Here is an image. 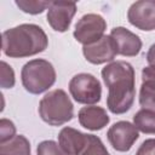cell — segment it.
I'll list each match as a JSON object with an SVG mask.
<instances>
[{
	"instance_id": "cell-11",
	"label": "cell",
	"mask_w": 155,
	"mask_h": 155,
	"mask_svg": "<svg viewBox=\"0 0 155 155\" xmlns=\"http://www.w3.org/2000/svg\"><path fill=\"white\" fill-rule=\"evenodd\" d=\"M110 36L116 44L117 53L124 57H134L142 50L140 38L125 27L113 28L110 31Z\"/></svg>"
},
{
	"instance_id": "cell-1",
	"label": "cell",
	"mask_w": 155,
	"mask_h": 155,
	"mask_svg": "<svg viewBox=\"0 0 155 155\" xmlns=\"http://www.w3.org/2000/svg\"><path fill=\"white\" fill-rule=\"evenodd\" d=\"M101 74L108 87L107 107L109 111L116 115L128 111L136 97V78L132 64L125 61L110 62Z\"/></svg>"
},
{
	"instance_id": "cell-9",
	"label": "cell",
	"mask_w": 155,
	"mask_h": 155,
	"mask_svg": "<svg viewBox=\"0 0 155 155\" xmlns=\"http://www.w3.org/2000/svg\"><path fill=\"white\" fill-rule=\"evenodd\" d=\"M76 13V4L70 1H51L47 10V22L56 31L64 33L70 28Z\"/></svg>"
},
{
	"instance_id": "cell-17",
	"label": "cell",
	"mask_w": 155,
	"mask_h": 155,
	"mask_svg": "<svg viewBox=\"0 0 155 155\" xmlns=\"http://www.w3.org/2000/svg\"><path fill=\"white\" fill-rule=\"evenodd\" d=\"M16 5L25 13L39 15L45 10H48L51 1H39V0H16Z\"/></svg>"
},
{
	"instance_id": "cell-22",
	"label": "cell",
	"mask_w": 155,
	"mask_h": 155,
	"mask_svg": "<svg viewBox=\"0 0 155 155\" xmlns=\"http://www.w3.org/2000/svg\"><path fill=\"white\" fill-rule=\"evenodd\" d=\"M136 155H155V138L145 139L139 145Z\"/></svg>"
},
{
	"instance_id": "cell-14",
	"label": "cell",
	"mask_w": 155,
	"mask_h": 155,
	"mask_svg": "<svg viewBox=\"0 0 155 155\" xmlns=\"http://www.w3.org/2000/svg\"><path fill=\"white\" fill-rule=\"evenodd\" d=\"M139 104L143 108L155 110V65L144 67L142 70Z\"/></svg>"
},
{
	"instance_id": "cell-18",
	"label": "cell",
	"mask_w": 155,
	"mask_h": 155,
	"mask_svg": "<svg viewBox=\"0 0 155 155\" xmlns=\"http://www.w3.org/2000/svg\"><path fill=\"white\" fill-rule=\"evenodd\" d=\"M81 155H110V154L99 137L94 134H88L87 145L85 147Z\"/></svg>"
},
{
	"instance_id": "cell-21",
	"label": "cell",
	"mask_w": 155,
	"mask_h": 155,
	"mask_svg": "<svg viewBox=\"0 0 155 155\" xmlns=\"http://www.w3.org/2000/svg\"><path fill=\"white\" fill-rule=\"evenodd\" d=\"M15 136H16V126H15V124L8 119L2 117L0 120V144L6 143L7 140L13 138Z\"/></svg>"
},
{
	"instance_id": "cell-2",
	"label": "cell",
	"mask_w": 155,
	"mask_h": 155,
	"mask_svg": "<svg viewBox=\"0 0 155 155\" xmlns=\"http://www.w3.org/2000/svg\"><path fill=\"white\" fill-rule=\"evenodd\" d=\"M48 46V38L36 24L24 23L2 33V52L11 58H24L44 52Z\"/></svg>"
},
{
	"instance_id": "cell-7",
	"label": "cell",
	"mask_w": 155,
	"mask_h": 155,
	"mask_svg": "<svg viewBox=\"0 0 155 155\" xmlns=\"http://www.w3.org/2000/svg\"><path fill=\"white\" fill-rule=\"evenodd\" d=\"M110 145L116 151H128L139 137L138 130L130 121H117L107 132Z\"/></svg>"
},
{
	"instance_id": "cell-20",
	"label": "cell",
	"mask_w": 155,
	"mask_h": 155,
	"mask_svg": "<svg viewBox=\"0 0 155 155\" xmlns=\"http://www.w3.org/2000/svg\"><path fill=\"white\" fill-rule=\"evenodd\" d=\"M16 79H15V71L10 64H7L5 61L1 62V79L0 84L2 88H12L15 86Z\"/></svg>"
},
{
	"instance_id": "cell-16",
	"label": "cell",
	"mask_w": 155,
	"mask_h": 155,
	"mask_svg": "<svg viewBox=\"0 0 155 155\" xmlns=\"http://www.w3.org/2000/svg\"><path fill=\"white\" fill-rule=\"evenodd\" d=\"M133 125L136 128L147 134H155V110L143 108L133 116Z\"/></svg>"
},
{
	"instance_id": "cell-15",
	"label": "cell",
	"mask_w": 155,
	"mask_h": 155,
	"mask_svg": "<svg viewBox=\"0 0 155 155\" xmlns=\"http://www.w3.org/2000/svg\"><path fill=\"white\" fill-rule=\"evenodd\" d=\"M0 155H30V143L23 134H16L4 144H0Z\"/></svg>"
},
{
	"instance_id": "cell-23",
	"label": "cell",
	"mask_w": 155,
	"mask_h": 155,
	"mask_svg": "<svg viewBox=\"0 0 155 155\" xmlns=\"http://www.w3.org/2000/svg\"><path fill=\"white\" fill-rule=\"evenodd\" d=\"M147 61L149 65H155V44H153L147 52Z\"/></svg>"
},
{
	"instance_id": "cell-6",
	"label": "cell",
	"mask_w": 155,
	"mask_h": 155,
	"mask_svg": "<svg viewBox=\"0 0 155 155\" xmlns=\"http://www.w3.org/2000/svg\"><path fill=\"white\" fill-rule=\"evenodd\" d=\"M105 29L107 22L101 15L87 13L84 15L75 24L74 38L84 46L91 45L104 36Z\"/></svg>"
},
{
	"instance_id": "cell-19",
	"label": "cell",
	"mask_w": 155,
	"mask_h": 155,
	"mask_svg": "<svg viewBox=\"0 0 155 155\" xmlns=\"http://www.w3.org/2000/svg\"><path fill=\"white\" fill-rule=\"evenodd\" d=\"M36 155H67L54 140H42L36 148Z\"/></svg>"
},
{
	"instance_id": "cell-10",
	"label": "cell",
	"mask_w": 155,
	"mask_h": 155,
	"mask_svg": "<svg viewBox=\"0 0 155 155\" xmlns=\"http://www.w3.org/2000/svg\"><path fill=\"white\" fill-rule=\"evenodd\" d=\"M82 53L87 62L97 65L111 62L116 57V54H119L116 44L110 35H104L98 41L84 46Z\"/></svg>"
},
{
	"instance_id": "cell-12",
	"label": "cell",
	"mask_w": 155,
	"mask_h": 155,
	"mask_svg": "<svg viewBox=\"0 0 155 155\" xmlns=\"http://www.w3.org/2000/svg\"><path fill=\"white\" fill-rule=\"evenodd\" d=\"M88 134L73 127H63L58 134V144L67 155H81L87 145Z\"/></svg>"
},
{
	"instance_id": "cell-13",
	"label": "cell",
	"mask_w": 155,
	"mask_h": 155,
	"mask_svg": "<svg viewBox=\"0 0 155 155\" xmlns=\"http://www.w3.org/2000/svg\"><path fill=\"white\" fill-rule=\"evenodd\" d=\"M78 119H79V124L90 131H99L104 128L110 121L107 110L97 105L82 107L79 110Z\"/></svg>"
},
{
	"instance_id": "cell-4",
	"label": "cell",
	"mask_w": 155,
	"mask_h": 155,
	"mask_svg": "<svg viewBox=\"0 0 155 155\" xmlns=\"http://www.w3.org/2000/svg\"><path fill=\"white\" fill-rule=\"evenodd\" d=\"M21 78L25 91L31 94H40L56 82V70L48 61L36 58L23 65Z\"/></svg>"
},
{
	"instance_id": "cell-8",
	"label": "cell",
	"mask_w": 155,
	"mask_h": 155,
	"mask_svg": "<svg viewBox=\"0 0 155 155\" xmlns=\"http://www.w3.org/2000/svg\"><path fill=\"white\" fill-rule=\"evenodd\" d=\"M128 22L144 31L155 29V0H140L133 2L127 11Z\"/></svg>"
},
{
	"instance_id": "cell-3",
	"label": "cell",
	"mask_w": 155,
	"mask_h": 155,
	"mask_svg": "<svg viewBox=\"0 0 155 155\" xmlns=\"http://www.w3.org/2000/svg\"><path fill=\"white\" fill-rule=\"evenodd\" d=\"M39 115L51 126H62L74 117V105L62 88L46 93L39 103Z\"/></svg>"
},
{
	"instance_id": "cell-5",
	"label": "cell",
	"mask_w": 155,
	"mask_h": 155,
	"mask_svg": "<svg viewBox=\"0 0 155 155\" xmlns=\"http://www.w3.org/2000/svg\"><path fill=\"white\" fill-rule=\"evenodd\" d=\"M70 96L81 104H96L102 97V86L99 80L88 73L74 75L69 81Z\"/></svg>"
}]
</instances>
